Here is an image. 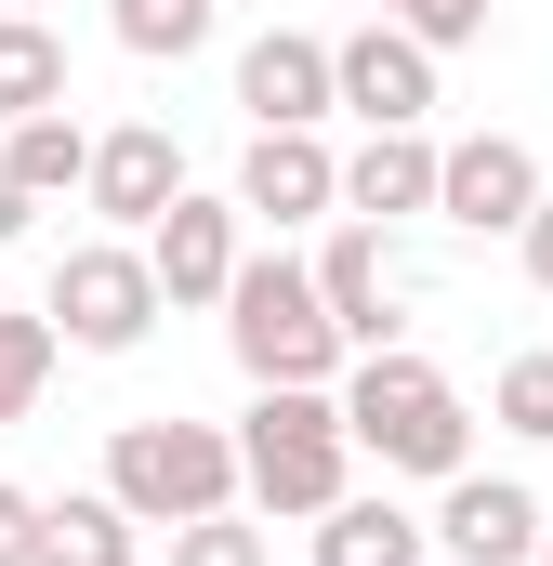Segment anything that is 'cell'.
I'll return each instance as SVG.
<instances>
[{
	"instance_id": "20",
	"label": "cell",
	"mask_w": 553,
	"mask_h": 566,
	"mask_svg": "<svg viewBox=\"0 0 553 566\" xmlns=\"http://www.w3.org/2000/svg\"><path fill=\"white\" fill-rule=\"evenodd\" d=\"M53 316H0V422H27L40 409V382H53Z\"/></svg>"
},
{
	"instance_id": "11",
	"label": "cell",
	"mask_w": 553,
	"mask_h": 566,
	"mask_svg": "<svg viewBox=\"0 0 553 566\" xmlns=\"http://www.w3.org/2000/svg\"><path fill=\"white\" fill-rule=\"evenodd\" d=\"M316 303H330V329H343V356H369V343H396V251H383V224H356L343 211V238L303 264Z\"/></svg>"
},
{
	"instance_id": "18",
	"label": "cell",
	"mask_w": 553,
	"mask_h": 566,
	"mask_svg": "<svg viewBox=\"0 0 553 566\" xmlns=\"http://www.w3.org/2000/svg\"><path fill=\"white\" fill-rule=\"evenodd\" d=\"M40 106H66V40L40 13H0V119H40Z\"/></svg>"
},
{
	"instance_id": "4",
	"label": "cell",
	"mask_w": 553,
	"mask_h": 566,
	"mask_svg": "<svg viewBox=\"0 0 553 566\" xmlns=\"http://www.w3.org/2000/svg\"><path fill=\"white\" fill-rule=\"evenodd\" d=\"M225 343H238L251 382H343V329H330V303H316V277H303L290 251H238V277H225Z\"/></svg>"
},
{
	"instance_id": "21",
	"label": "cell",
	"mask_w": 553,
	"mask_h": 566,
	"mask_svg": "<svg viewBox=\"0 0 553 566\" xmlns=\"http://www.w3.org/2000/svg\"><path fill=\"white\" fill-rule=\"evenodd\" d=\"M171 566H276L264 554V527L225 501V514H198V527H171Z\"/></svg>"
},
{
	"instance_id": "1",
	"label": "cell",
	"mask_w": 553,
	"mask_h": 566,
	"mask_svg": "<svg viewBox=\"0 0 553 566\" xmlns=\"http://www.w3.org/2000/svg\"><path fill=\"white\" fill-rule=\"evenodd\" d=\"M343 434L383 461V474H461L474 461V409H461V382L435 369V356H409V343H369V356H343Z\"/></svg>"
},
{
	"instance_id": "13",
	"label": "cell",
	"mask_w": 553,
	"mask_h": 566,
	"mask_svg": "<svg viewBox=\"0 0 553 566\" xmlns=\"http://www.w3.org/2000/svg\"><path fill=\"white\" fill-rule=\"evenodd\" d=\"M330 198H343V158L316 133H251V158H238V224H276V238H290V224H316Z\"/></svg>"
},
{
	"instance_id": "28",
	"label": "cell",
	"mask_w": 553,
	"mask_h": 566,
	"mask_svg": "<svg viewBox=\"0 0 553 566\" xmlns=\"http://www.w3.org/2000/svg\"><path fill=\"white\" fill-rule=\"evenodd\" d=\"M0 13H40V0H0Z\"/></svg>"
},
{
	"instance_id": "10",
	"label": "cell",
	"mask_w": 553,
	"mask_h": 566,
	"mask_svg": "<svg viewBox=\"0 0 553 566\" xmlns=\"http://www.w3.org/2000/svg\"><path fill=\"white\" fill-rule=\"evenodd\" d=\"M145 277H158V303H225V277H238V198H171L145 224Z\"/></svg>"
},
{
	"instance_id": "9",
	"label": "cell",
	"mask_w": 553,
	"mask_h": 566,
	"mask_svg": "<svg viewBox=\"0 0 553 566\" xmlns=\"http://www.w3.org/2000/svg\"><path fill=\"white\" fill-rule=\"evenodd\" d=\"M80 198H93L119 238H145V224L185 198V145L158 133V119H119V133H93V171H80Z\"/></svg>"
},
{
	"instance_id": "23",
	"label": "cell",
	"mask_w": 553,
	"mask_h": 566,
	"mask_svg": "<svg viewBox=\"0 0 553 566\" xmlns=\"http://www.w3.org/2000/svg\"><path fill=\"white\" fill-rule=\"evenodd\" d=\"M488 409H501V422L528 434V448H553V356H514V369H501V396H488Z\"/></svg>"
},
{
	"instance_id": "3",
	"label": "cell",
	"mask_w": 553,
	"mask_h": 566,
	"mask_svg": "<svg viewBox=\"0 0 553 566\" xmlns=\"http://www.w3.org/2000/svg\"><path fill=\"white\" fill-rule=\"evenodd\" d=\"M106 501L133 514V527H198V514H225L238 501V434L225 422H119L106 434Z\"/></svg>"
},
{
	"instance_id": "19",
	"label": "cell",
	"mask_w": 553,
	"mask_h": 566,
	"mask_svg": "<svg viewBox=\"0 0 553 566\" xmlns=\"http://www.w3.org/2000/svg\"><path fill=\"white\" fill-rule=\"evenodd\" d=\"M106 27H119V53H145V66H185L211 40V0H106Z\"/></svg>"
},
{
	"instance_id": "26",
	"label": "cell",
	"mask_w": 553,
	"mask_h": 566,
	"mask_svg": "<svg viewBox=\"0 0 553 566\" xmlns=\"http://www.w3.org/2000/svg\"><path fill=\"white\" fill-rule=\"evenodd\" d=\"M27 211H40V198H27V185H13V158H0V238H27Z\"/></svg>"
},
{
	"instance_id": "25",
	"label": "cell",
	"mask_w": 553,
	"mask_h": 566,
	"mask_svg": "<svg viewBox=\"0 0 553 566\" xmlns=\"http://www.w3.org/2000/svg\"><path fill=\"white\" fill-rule=\"evenodd\" d=\"M514 251H528V277L553 290V185H541V198H528V224H514Z\"/></svg>"
},
{
	"instance_id": "14",
	"label": "cell",
	"mask_w": 553,
	"mask_h": 566,
	"mask_svg": "<svg viewBox=\"0 0 553 566\" xmlns=\"http://www.w3.org/2000/svg\"><path fill=\"white\" fill-rule=\"evenodd\" d=\"M330 211H356V224H396V211H435V133H369L343 158V198Z\"/></svg>"
},
{
	"instance_id": "2",
	"label": "cell",
	"mask_w": 553,
	"mask_h": 566,
	"mask_svg": "<svg viewBox=\"0 0 553 566\" xmlns=\"http://www.w3.org/2000/svg\"><path fill=\"white\" fill-rule=\"evenodd\" d=\"M356 488V434L330 409V382H251V422H238V501L276 527H316L330 501Z\"/></svg>"
},
{
	"instance_id": "7",
	"label": "cell",
	"mask_w": 553,
	"mask_h": 566,
	"mask_svg": "<svg viewBox=\"0 0 553 566\" xmlns=\"http://www.w3.org/2000/svg\"><path fill=\"white\" fill-rule=\"evenodd\" d=\"M528 198H541L528 133H461V145H435V211H448L461 238H514Z\"/></svg>"
},
{
	"instance_id": "12",
	"label": "cell",
	"mask_w": 553,
	"mask_h": 566,
	"mask_svg": "<svg viewBox=\"0 0 553 566\" xmlns=\"http://www.w3.org/2000/svg\"><path fill=\"white\" fill-rule=\"evenodd\" d=\"M238 106H251V133H316L330 119V40L316 27H264L238 53Z\"/></svg>"
},
{
	"instance_id": "6",
	"label": "cell",
	"mask_w": 553,
	"mask_h": 566,
	"mask_svg": "<svg viewBox=\"0 0 553 566\" xmlns=\"http://www.w3.org/2000/svg\"><path fill=\"white\" fill-rule=\"evenodd\" d=\"M330 119H369V133H421L435 119V53H421L409 27H356V40H330Z\"/></svg>"
},
{
	"instance_id": "15",
	"label": "cell",
	"mask_w": 553,
	"mask_h": 566,
	"mask_svg": "<svg viewBox=\"0 0 553 566\" xmlns=\"http://www.w3.org/2000/svg\"><path fill=\"white\" fill-rule=\"evenodd\" d=\"M421 554H435V541H421L409 501H356V488H343V501L316 514V566H421Z\"/></svg>"
},
{
	"instance_id": "17",
	"label": "cell",
	"mask_w": 553,
	"mask_h": 566,
	"mask_svg": "<svg viewBox=\"0 0 553 566\" xmlns=\"http://www.w3.org/2000/svg\"><path fill=\"white\" fill-rule=\"evenodd\" d=\"M0 158H13V185H27V198H66V185L93 171V133H80L66 106H40V119H0Z\"/></svg>"
},
{
	"instance_id": "8",
	"label": "cell",
	"mask_w": 553,
	"mask_h": 566,
	"mask_svg": "<svg viewBox=\"0 0 553 566\" xmlns=\"http://www.w3.org/2000/svg\"><path fill=\"white\" fill-rule=\"evenodd\" d=\"M541 527H553V514L528 501V488H514V474H474V461H461L421 541H435L448 566H528V554H541Z\"/></svg>"
},
{
	"instance_id": "29",
	"label": "cell",
	"mask_w": 553,
	"mask_h": 566,
	"mask_svg": "<svg viewBox=\"0 0 553 566\" xmlns=\"http://www.w3.org/2000/svg\"><path fill=\"white\" fill-rule=\"evenodd\" d=\"M211 13H225V0H211Z\"/></svg>"
},
{
	"instance_id": "5",
	"label": "cell",
	"mask_w": 553,
	"mask_h": 566,
	"mask_svg": "<svg viewBox=\"0 0 553 566\" xmlns=\"http://www.w3.org/2000/svg\"><path fill=\"white\" fill-rule=\"evenodd\" d=\"M158 316H171V303L145 277V238H80V251L53 264V343H80V356H133Z\"/></svg>"
},
{
	"instance_id": "16",
	"label": "cell",
	"mask_w": 553,
	"mask_h": 566,
	"mask_svg": "<svg viewBox=\"0 0 553 566\" xmlns=\"http://www.w3.org/2000/svg\"><path fill=\"white\" fill-rule=\"evenodd\" d=\"M145 527L106 501V488H66V501H40V566H133Z\"/></svg>"
},
{
	"instance_id": "27",
	"label": "cell",
	"mask_w": 553,
	"mask_h": 566,
	"mask_svg": "<svg viewBox=\"0 0 553 566\" xmlns=\"http://www.w3.org/2000/svg\"><path fill=\"white\" fill-rule=\"evenodd\" d=\"M528 566H553V527H541V554H528Z\"/></svg>"
},
{
	"instance_id": "24",
	"label": "cell",
	"mask_w": 553,
	"mask_h": 566,
	"mask_svg": "<svg viewBox=\"0 0 553 566\" xmlns=\"http://www.w3.org/2000/svg\"><path fill=\"white\" fill-rule=\"evenodd\" d=\"M0 566H40V488L0 474Z\"/></svg>"
},
{
	"instance_id": "22",
	"label": "cell",
	"mask_w": 553,
	"mask_h": 566,
	"mask_svg": "<svg viewBox=\"0 0 553 566\" xmlns=\"http://www.w3.org/2000/svg\"><path fill=\"white\" fill-rule=\"evenodd\" d=\"M383 27H409L421 53H461V40H488V0H383Z\"/></svg>"
}]
</instances>
